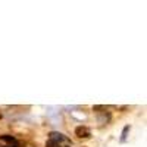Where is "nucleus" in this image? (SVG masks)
I'll return each mask as SVG.
<instances>
[{"label": "nucleus", "mask_w": 147, "mask_h": 147, "mask_svg": "<svg viewBox=\"0 0 147 147\" xmlns=\"http://www.w3.org/2000/svg\"><path fill=\"white\" fill-rule=\"evenodd\" d=\"M49 140H53V141H56L59 146H65V147H71L72 146V141L66 137V136H63L62 132H57V131H52L50 134H49Z\"/></svg>", "instance_id": "1"}, {"label": "nucleus", "mask_w": 147, "mask_h": 147, "mask_svg": "<svg viewBox=\"0 0 147 147\" xmlns=\"http://www.w3.org/2000/svg\"><path fill=\"white\" fill-rule=\"evenodd\" d=\"M75 136L80 137V138H90L91 137V131L88 127H85V125H80L75 128Z\"/></svg>", "instance_id": "2"}, {"label": "nucleus", "mask_w": 147, "mask_h": 147, "mask_svg": "<svg viewBox=\"0 0 147 147\" xmlns=\"http://www.w3.org/2000/svg\"><path fill=\"white\" fill-rule=\"evenodd\" d=\"M0 140L2 141H6V143H9L10 146L13 144V146H18V140L13 137V136H9V134H5V136H0Z\"/></svg>", "instance_id": "3"}, {"label": "nucleus", "mask_w": 147, "mask_h": 147, "mask_svg": "<svg viewBox=\"0 0 147 147\" xmlns=\"http://www.w3.org/2000/svg\"><path fill=\"white\" fill-rule=\"evenodd\" d=\"M129 129H131V125H125V127H124V129H122V136H121V138H119L121 143H125V141H127Z\"/></svg>", "instance_id": "4"}, {"label": "nucleus", "mask_w": 147, "mask_h": 147, "mask_svg": "<svg viewBox=\"0 0 147 147\" xmlns=\"http://www.w3.org/2000/svg\"><path fill=\"white\" fill-rule=\"evenodd\" d=\"M46 147H60L56 141H53V140H49L47 143H46Z\"/></svg>", "instance_id": "5"}, {"label": "nucleus", "mask_w": 147, "mask_h": 147, "mask_svg": "<svg viewBox=\"0 0 147 147\" xmlns=\"http://www.w3.org/2000/svg\"><path fill=\"white\" fill-rule=\"evenodd\" d=\"M6 147H19V144H18V146H10V144H9V146H6Z\"/></svg>", "instance_id": "6"}]
</instances>
